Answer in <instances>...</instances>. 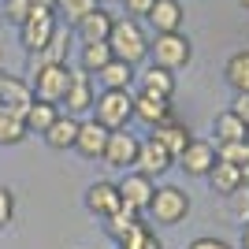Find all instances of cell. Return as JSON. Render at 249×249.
Returning <instances> with one entry per match:
<instances>
[{"instance_id": "1", "label": "cell", "mask_w": 249, "mask_h": 249, "mask_svg": "<svg viewBox=\"0 0 249 249\" xmlns=\"http://www.w3.org/2000/svg\"><path fill=\"white\" fill-rule=\"evenodd\" d=\"M108 49H112V56L115 60H123V63H142V60H149V34H145V26L138 19H115L112 22V34H108Z\"/></svg>"}, {"instance_id": "2", "label": "cell", "mask_w": 249, "mask_h": 249, "mask_svg": "<svg viewBox=\"0 0 249 249\" xmlns=\"http://www.w3.org/2000/svg\"><path fill=\"white\" fill-rule=\"evenodd\" d=\"M89 112L104 130H126V123L134 119V93L130 89H101Z\"/></svg>"}, {"instance_id": "3", "label": "cell", "mask_w": 249, "mask_h": 249, "mask_svg": "<svg viewBox=\"0 0 249 249\" xmlns=\"http://www.w3.org/2000/svg\"><path fill=\"white\" fill-rule=\"evenodd\" d=\"M190 60H194V45H190L186 34H156V37H149V63L175 74Z\"/></svg>"}, {"instance_id": "4", "label": "cell", "mask_w": 249, "mask_h": 249, "mask_svg": "<svg viewBox=\"0 0 249 249\" xmlns=\"http://www.w3.org/2000/svg\"><path fill=\"white\" fill-rule=\"evenodd\" d=\"M149 216H153V223H160V227H178L182 219L190 216V194L182 186H156L153 201H149Z\"/></svg>"}, {"instance_id": "5", "label": "cell", "mask_w": 249, "mask_h": 249, "mask_svg": "<svg viewBox=\"0 0 249 249\" xmlns=\"http://www.w3.org/2000/svg\"><path fill=\"white\" fill-rule=\"evenodd\" d=\"M67 86H71V67H67V63H45V67H34L30 71L34 101H49V104L60 108Z\"/></svg>"}, {"instance_id": "6", "label": "cell", "mask_w": 249, "mask_h": 249, "mask_svg": "<svg viewBox=\"0 0 249 249\" xmlns=\"http://www.w3.org/2000/svg\"><path fill=\"white\" fill-rule=\"evenodd\" d=\"M60 30L56 11H34L26 22H19V45L26 49V56H37L45 45L52 41V34Z\"/></svg>"}, {"instance_id": "7", "label": "cell", "mask_w": 249, "mask_h": 249, "mask_svg": "<svg viewBox=\"0 0 249 249\" xmlns=\"http://www.w3.org/2000/svg\"><path fill=\"white\" fill-rule=\"evenodd\" d=\"M115 186H119V201H123V208H130V212H138V216H145V212H149V201H153V194H156L153 178H145L142 171H123V178H119Z\"/></svg>"}, {"instance_id": "8", "label": "cell", "mask_w": 249, "mask_h": 249, "mask_svg": "<svg viewBox=\"0 0 249 249\" xmlns=\"http://www.w3.org/2000/svg\"><path fill=\"white\" fill-rule=\"evenodd\" d=\"M93 101H97V89H93V74H86V71H78V67H71V86H67V93H63V101H60V112H67V115H78L82 112H89L93 108Z\"/></svg>"}, {"instance_id": "9", "label": "cell", "mask_w": 249, "mask_h": 249, "mask_svg": "<svg viewBox=\"0 0 249 249\" xmlns=\"http://www.w3.org/2000/svg\"><path fill=\"white\" fill-rule=\"evenodd\" d=\"M171 167H175V156L167 153V149L160 145L153 134L142 138V145H138V160H134V171H142L145 178H153V182H156V178L167 175Z\"/></svg>"}, {"instance_id": "10", "label": "cell", "mask_w": 249, "mask_h": 249, "mask_svg": "<svg viewBox=\"0 0 249 249\" xmlns=\"http://www.w3.org/2000/svg\"><path fill=\"white\" fill-rule=\"evenodd\" d=\"M138 145L142 138L138 134H126V130H112L108 134V145H104V164L115 167V171H134V160H138Z\"/></svg>"}, {"instance_id": "11", "label": "cell", "mask_w": 249, "mask_h": 249, "mask_svg": "<svg viewBox=\"0 0 249 249\" xmlns=\"http://www.w3.org/2000/svg\"><path fill=\"white\" fill-rule=\"evenodd\" d=\"M175 167H182L186 175L194 178H205L212 167H216V142H205V138H194L182 153H178Z\"/></svg>"}, {"instance_id": "12", "label": "cell", "mask_w": 249, "mask_h": 249, "mask_svg": "<svg viewBox=\"0 0 249 249\" xmlns=\"http://www.w3.org/2000/svg\"><path fill=\"white\" fill-rule=\"evenodd\" d=\"M115 208H123V201H119V186H115L112 178H97V182L86 186V212L89 216L108 219Z\"/></svg>"}, {"instance_id": "13", "label": "cell", "mask_w": 249, "mask_h": 249, "mask_svg": "<svg viewBox=\"0 0 249 249\" xmlns=\"http://www.w3.org/2000/svg\"><path fill=\"white\" fill-rule=\"evenodd\" d=\"M108 134H112V130H104L93 115H89V119H78L74 153L82 156V160H101V156H104V145H108Z\"/></svg>"}, {"instance_id": "14", "label": "cell", "mask_w": 249, "mask_h": 249, "mask_svg": "<svg viewBox=\"0 0 249 249\" xmlns=\"http://www.w3.org/2000/svg\"><path fill=\"white\" fill-rule=\"evenodd\" d=\"M145 22L153 26V34H182L186 8H182V0H156Z\"/></svg>"}, {"instance_id": "15", "label": "cell", "mask_w": 249, "mask_h": 249, "mask_svg": "<svg viewBox=\"0 0 249 249\" xmlns=\"http://www.w3.org/2000/svg\"><path fill=\"white\" fill-rule=\"evenodd\" d=\"M112 22H115V15L108 8H93L86 19H78L74 22V37L82 45H89V41H108V34H112Z\"/></svg>"}, {"instance_id": "16", "label": "cell", "mask_w": 249, "mask_h": 249, "mask_svg": "<svg viewBox=\"0 0 249 249\" xmlns=\"http://www.w3.org/2000/svg\"><path fill=\"white\" fill-rule=\"evenodd\" d=\"M0 104L11 108V112H26L34 104V89L30 78H19V74H0Z\"/></svg>"}, {"instance_id": "17", "label": "cell", "mask_w": 249, "mask_h": 249, "mask_svg": "<svg viewBox=\"0 0 249 249\" xmlns=\"http://www.w3.org/2000/svg\"><path fill=\"white\" fill-rule=\"evenodd\" d=\"M138 93H149V97H160V101H171L175 97V74L149 63L145 71H138Z\"/></svg>"}, {"instance_id": "18", "label": "cell", "mask_w": 249, "mask_h": 249, "mask_svg": "<svg viewBox=\"0 0 249 249\" xmlns=\"http://www.w3.org/2000/svg\"><path fill=\"white\" fill-rule=\"evenodd\" d=\"M171 101H160V97H149V93H134V119L138 123H145L149 130L160 123H167L171 119Z\"/></svg>"}, {"instance_id": "19", "label": "cell", "mask_w": 249, "mask_h": 249, "mask_svg": "<svg viewBox=\"0 0 249 249\" xmlns=\"http://www.w3.org/2000/svg\"><path fill=\"white\" fill-rule=\"evenodd\" d=\"M208 186H212V194H219V197H231V194H238L242 186H249L246 175H242L234 164H223V160H216V167L208 171Z\"/></svg>"}, {"instance_id": "20", "label": "cell", "mask_w": 249, "mask_h": 249, "mask_svg": "<svg viewBox=\"0 0 249 249\" xmlns=\"http://www.w3.org/2000/svg\"><path fill=\"white\" fill-rule=\"evenodd\" d=\"M153 138H156V142H160V145H164V149H167L171 156H175V160H178V153H182V149H186L190 142H194V134H190V126H186V123H178L175 115H171L167 123L153 126Z\"/></svg>"}, {"instance_id": "21", "label": "cell", "mask_w": 249, "mask_h": 249, "mask_svg": "<svg viewBox=\"0 0 249 249\" xmlns=\"http://www.w3.org/2000/svg\"><path fill=\"white\" fill-rule=\"evenodd\" d=\"M41 138H45V145H49V149L67 153V149H74V138H78V119L67 115V112H60V115H56V123H52Z\"/></svg>"}, {"instance_id": "22", "label": "cell", "mask_w": 249, "mask_h": 249, "mask_svg": "<svg viewBox=\"0 0 249 249\" xmlns=\"http://www.w3.org/2000/svg\"><path fill=\"white\" fill-rule=\"evenodd\" d=\"M97 82H101L104 89H130V86L138 82V67L134 63H123V60H112L97 71Z\"/></svg>"}, {"instance_id": "23", "label": "cell", "mask_w": 249, "mask_h": 249, "mask_svg": "<svg viewBox=\"0 0 249 249\" xmlns=\"http://www.w3.org/2000/svg\"><path fill=\"white\" fill-rule=\"evenodd\" d=\"M212 134H216V145H227V142H246L249 126L242 123L231 108H223V112H216V119H212Z\"/></svg>"}, {"instance_id": "24", "label": "cell", "mask_w": 249, "mask_h": 249, "mask_svg": "<svg viewBox=\"0 0 249 249\" xmlns=\"http://www.w3.org/2000/svg\"><path fill=\"white\" fill-rule=\"evenodd\" d=\"M67 52H71V30H56L52 34V41L45 45L37 56H30V71L34 67H45V63H67Z\"/></svg>"}, {"instance_id": "25", "label": "cell", "mask_w": 249, "mask_h": 249, "mask_svg": "<svg viewBox=\"0 0 249 249\" xmlns=\"http://www.w3.org/2000/svg\"><path fill=\"white\" fill-rule=\"evenodd\" d=\"M34 11H56V0H4V11H0V19L8 22H26Z\"/></svg>"}, {"instance_id": "26", "label": "cell", "mask_w": 249, "mask_h": 249, "mask_svg": "<svg viewBox=\"0 0 249 249\" xmlns=\"http://www.w3.org/2000/svg\"><path fill=\"white\" fill-rule=\"evenodd\" d=\"M223 78L234 93H249V49L234 52L227 63H223Z\"/></svg>"}, {"instance_id": "27", "label": "cell", "mask_w": 249, "mask_h": 249, "mask_svg": "<svg viewBox=\"0 0 249 249\" xmlns=\"http://www.w3.org/2000/svg\"><path fill=\"white\" fill-rule=\"evenodd\" d=\"M56 115H60V108L49 101H34L26 112H22V119H26V134H45L52 123H56Z\"/></svg>"}, {"instance_id": "28", "label": "cell", "mask_w": 249, "mask_h": 249, "mask_svg": "<svg viewBox=\"0 0 249 249\" xmlns=\"http://www.w3.org/2000/svg\"><path fill=\"white\" fill-rule=\"evenodd\" d=\"M26 119H22V112H11V108H4L0 104V145H19V142H26Z\"/></svg>"}, {"instance_id": "29", "label": "cell", "mask_w": 249, "mask_h": 249, "mask_svg": "<svg viewBox=\"0 0 249 249\" xmlns=\"http://www.w3.org/2000/svg\"><path fill=\"white\" fill-rule=\"evenodd\" d=\"M112 60L115 56H112V49H108V41H89V45H82V52H78V71L97 74L104 63H112Z\"/></svg>"}, {"instance_id": "30", "label": "cell", "mask_w": 249, "mask_h": 249, "mask_svg": "<svg viewBox=\"0 0 249 249\" xmlns=\"http://www.w3.org/2000/svg\"><path fill=\"white\" fill-rule=\"evenodd\" d=\"M138 223H142V216H138V212H130V208H115L112 216L104 219V234H108L112 242H119V238H126Z\"/></svg>"}, {"instance_id": "31", "label": "cell", "mask_w": 249, "mask_h": 249, "mask_svg": "<svg viewBox=\"0 0 249 249\" xmlns=\"http://www.w3.org/2000/svg\"><path fill=\"white\" fill-rule=\"evenodd\" d=\"M216 160L234 164L242 175H246V182H249V138H246V142H227V145H216Z\"/></svg>"}, {"instance_id": "32", "label": "cell", "mask_w": 249, "mask_h": 249, "mask_svg": "<svg viewBox=\"0 0 249 249\" xmlns=\"http://www.w3.org/2000/svg\"><path fill=\"white\" fill-rule=\"evenodd\" d=\"M93 8H101L97 0H56V15H63V19L71 22V26H74L78 19H86V15H89Z\"/></svg>"}, {"instance_id": "33", "label": "cell", "mask_w": 249, "mask_h": 249, "mask_svg": "<svg viewBox=\"0 0 249 249\" xmlns=\"http://www.w3.org/2000/svg\"><path fill=\"white\" fill-rule=\"evenodd\" d=\"M149 234H153V227H149L145 219H142V223H138V227L130 231L126 238H119L115 246H119V249H142V246H145V238H149Z\"/></svg>"}, {"instance_id": "34", "label": "cell", "mask_w": 249, "mask_h": 249, "mask_svg": "<svg viewBox=\"0 0 249 249\" xmlns=\"http://www.w3.org/2000/svg\"><path fill=\"white\" fill-rule=\"evenodd\" d=\"M231 216L242 219V223H249V186H242L238 194H231Z\"/></svg>"}, {"instance_id": "35", "label": "cell", "mask_w": 249, "mask_h": 249, "mask_svg": "<svg viewBox=\"0 0 249 249\" xmlns=\"http://www.w3.org/2000/svg\"><path fill=\"white\" fill-rule=\"evenodd\" d=\"M11 219H15V194H11V190L0 182V231L8 227Z\"/></svg>"}, {"instance_id": "36", "label": "cell", "mask_w": 249, "mask_h": 249, "mask_svg": "<svg viewBox=\"0 0 249 249\" xmlns=\"http://www.w3.org/2000/svg\"><path fill=\"white\" fill-rule=\"evenodd\" d=\"M156 0H123V8H126V19H149V11H153Z\"/></svg>"}, {"instance_id": "37", "label": "cell", "mask_w": 249, "mask_h": 249, "mask_svg": "<svg viewBox=\"0 0 249 249\" xmlns=\"http://www.w3.org/2000/svg\"><path fill=\"white\" fill-rule=\"evenodd\" d=\"M190 249H234V246L223 242V238H212V234H201V238L190 242Z\"/></svg>"}, {"instance_id": "38", "label": "cell", "mask_w": 249, "mask_h": 249, "mask_svg": "<svg viewBox=\"0 0 249 249\" xmlns=\"http://www.w3.org/2000/svg\"><path fill=\"white\" fill-rule=\"evenodd\" d=\"M231 112H234L242 123L249 126V93H234V101H231Z\"/></svg>"}, {"instance_id": "39", "label": "cell", "mask_w": 249, "mask_h": 249, "mask_svg": "<svg viewBox=\"0 0 249 249\" xmlns=\"http://www.w3.org/2000/svg\"><path fill=\"white\" fill-rule=\"evenodd\" d=\"M142 249H164V242L156 238V231H153V234H149V238H145V246H142Z\"/></svg>"}, {"instance_id": "40", "label": "cell", "mask_w": 249, "mask_h": 249, "mask_svg": "<svg viewBox=\"0 0 249 249\" xmlns=\"http://www.w3.org/2000/svg\"><path fill=\"white\" fill-rule=\"evenodd\" d=\"M238 246H242V249H249V223L242 227V238H238Z\"/></svg>"}, {"instance_id": "41", "label": "cell", "mask_w": 249, "mask_h": 249, "mask_svg": "<svg viewBox=\"0 0 249 249\" xmlns=\"http://www.w3.org/2000/svg\"><path fill=\"white\" fill-rule=\"evenodd\" d=\"M238 4H242V8H246V11H249V0H238Z\"/></svg>"}, {"instance_id": "42", "label": "cell", "mask_w": 249, "mask_h": 249, "mask_svg": "<svg viewBox=\"0 0 249 249\" xmlns=\"http://www.w3.org/2000/svg\"><path fill=\"white\" fill-rule=\"evenodd\" d=\"M97 4H108V0H97Z\"/></svg>"}, {"instance_id": "43", "label": "cell", "mask_w": 249, "mask_h": 249, "mask_svg": "<svg viewBox=\"0 0 249 249\" xmlns=\"http://www.w3.org/2000/svg\"><path fill=\"white\" fill-rule=\"evenodd\" d=\"M0 56H4V45H0Z\"/></svg>"}]
</instances>
